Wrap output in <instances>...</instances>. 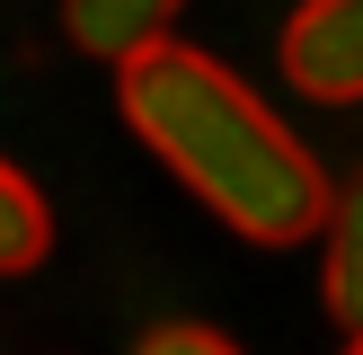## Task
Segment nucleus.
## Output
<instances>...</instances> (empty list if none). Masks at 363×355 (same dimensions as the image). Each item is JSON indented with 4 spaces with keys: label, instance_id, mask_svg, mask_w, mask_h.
Here are the masks:
<instances>
[{
    "label": "nucleus",
    "instance_id": "nucleus-1",
    "mask_svg": "<svg viewBox=\"0 0 363 355\" xmlns=\"http://www.w3.org/2000/svg\"><path fill=\"white\" fill-rule=\"evenodd\" d=\"M116 106L133 124V142L151 160H169L177 187L204 213H222L240 240L257 248H293L319 240L328 222V169L311 160V142L213 53L195 45H142L133 62H116Z\"/></svg>",
    "mask_w": 363,
    "mask_h": 355
},
{
    "label": "nucleus",
    "instance_id": "nucleus-2",
    "mask_svg": "<svg viewBox=\"0 0 363 355\" xmlns=\"http://www.w3.org/2000/svg\"><path fill=\"white\" fill-rule=\"evenodd\" d=\"M284 80L319 106L363 98V0H301L284 27Z\"/></svg>",
    "mask_w": 363,
    "mask_h": 355
},
{
    "label": "nucleus",
    "instance_id": "nucleus-3",
    "mask_svg": "<svg viewBox=\"0 0 363 355\" xmlns=\"http://www.w3.org/2000/svg\"><path fill=\"white\" fill-rule=\"evenodd\" d=\"M319 293H328V320L346 337H363V169L337 178L328 222H319Z\"/></svg>",
    "mask_w": 363,
    "mask_h": 355
},
{
    "label": "nucleus",
    "instance_id": "nucleus-4",
    "mask_svg": "<svg viewBox=\"0 0 363 355\" xmlns=\"http://www.w3.org/2000/svg\"><path fill=\"white\" fill-rule=\"evenodd\" d=\"M177 9L186 0H62V36L98 62H133L142 45H160L177 27Z\"/></svg>",
    "mask_w": 363,
    "mask_h": 355
},
{
    "label": "nucleus",
    "instance_id": "nucleus-5",
    "mask_svg": "<svg viewBox=\"0 0 363 355\" xmlns=\"http://www.w3.org/2000/svg\"><path fill=\"white\" fill-rule=\"evenodd\" d=\"M45 248H53V213H45V195H35L27 178L0 160V275L45 266Z\"/></svg>",
    "mask_w": 363,
    "mask_h": 355
},
{
    "label": "nucleus",
    "instance_id": "nucleus-6",
    "mask_svg": "<svg viewBox=\"0 0 363 355\" xmlns=\"http://www.w3.org/2000/svg\"><path fill=\"white\" fill-rule=\"evenodd\" d=\"M133 355H240V346H230L222 329H195V320H169V329H151V337H142Z\"/></svg>",
    "mask_w": 363,
    "mask_h": 355
},
{
    "label": "nucleus",
    "instance_id": "nucleus-7",
    "mask_svg": "<svg viewBox=\"0 0 363 355\" xmlns=\"http://www.w3.org/2000/svg\"><path fill=\"white\" fill-rule=\"evenodd\" d=\"M346 355H363V337H346Z\"/></svg>",
    "mask_w": 363,
    "mask_h": 355
}]
</instances>
